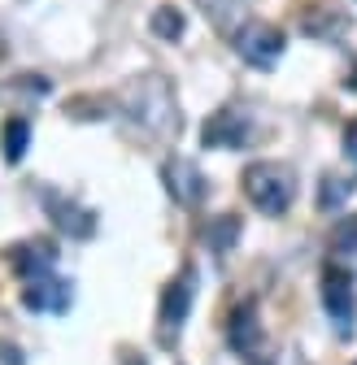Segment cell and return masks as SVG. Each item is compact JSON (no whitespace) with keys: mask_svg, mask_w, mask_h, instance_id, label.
<instances>
[{"mask_svg":"<svg viewBox=\"0 0 357 365\" xmlns=\"http://www.w3.org/2000/svg\"><path fill=\"white\" fill-rule=\"evenodd\" d=\"M122 113L144 140L166 144L178 135V101L166 74H136L122 91Z\"/></svg>","mask_w":357,"mask_h":365,"instance_id":"cell-1","label":"cell"},{"mask_svg":"<svg viewBox=\"0 0 357 365\" xmlns=\"http://www.w3.org/2000/svg\"><path fill=\"white\" fill-rule=\"evenodd\" d=\"M240 182H244L248 205H253L257 213H266V217L288 213L292 200H296V174H292V165H283V161H253Z\"/></svg>","mask_w":357,"mask_h":365,"instance_id":"cell-2","label":"cell"},{"mask_svg":"<svg viewBox=\"0 0 357 365\" xmlns=\"http://www.w3.org/2000/svg\"><path fill=\"white\" fill-rule=\"evenodd\" d=\"M283 48H288V39H283V31L275 26V22H244L240 31H236V53L248 61V66H257V70H271L279 57H283Z\"/></svg>","mask_w":357,"mask_h":365,"instance_id":"cell-3","label":"cell"},{"mask_svg":"<svg viewBox=\"0 0 357 365\" xmlns=\"http://www.w3.org/2000/svg\"><path fill=\"white\" fill-rule=\"evenodd\" d=\"M192 296H196V274L183 269L178 279H170L166 296H161V309H157V322H161V339H178V331H183L188 322V309H192Z\"/></svg>","mask_w":357,"mask_h":365,"instance_id":"cell-4","label":"cell"},{"mask_svg":"<svg viewBox=\"0 0 357 365\" xmlns=\"http://www.w3.org/2000/svg\"><path fill=\"white\" fill-rule=\"evenodd\" d=\"M323 309H327V317L336 322L340 335L353 331V309H357V300H353V274L348 269H340V265H327L323 269Z\"/></svg>","mask_w":357,"mask_h":365,"instance_id":"cell-5","label":"cell"},{"mask_svg":"<svg viewBox=\"0 0 357 365\" xmlns=\"http://www.w3.org/2000/svg\"><path fill=\"white\" fill-rule=\"evenodd\" d=\"M161 178H166V192L174 196V205H183V209H196V205L205 200V192H209L201 165L188 161V157H170V161L161 165Z\"/></svg>","mask_w":357,"mask_h":365,"instance_id":"cell-6","label":"cell"},{"mask_svg":"<svg viewBox=\"0 0 357 365\" xmlns=\"http://www.w3.org/2000/svg\"><path fill=\"white\" fill-rule=\"evenodd\" d=\"M248 140V118L240 109H218L201 126V144L205 148H240Z\"/></svg>","mask_w":357,"mask_h":365,"instance_id":"cell-7","label":"cell"},{"mask_svg":"<svg viewBox=\"0 0 357 365\" xmlns=\"http://www.w3.org/2000/svg\"><path fill=\"white\" fill-rule=\"evenodd\" d=\"M70 300H74L70 283L66 279H53V274H49V279H31L26 292H22V304L35 309V313H66Z\"/></svg>","mask_w":357,"mask_h":365,"instance_id":"cell-8","label":"cell"},{"mask_svg":"<svg viewBox=\"0 0 357 365\" xmlns=\"http://www.w3.org/2000/svg\"><path fill=\"white\" fill-rule=\"evenodd\" d=\"M227 344L240 352V356H257L261 352V322H257V304L244 300L236 313H231V322H227Z\"/></svg>","mask_w":357,"mask_h":365,"instance_id":"cell-9","label":"cell"},{"mask_svg":"<svg viewBox=\"0 0 357 365\" xmlns=\"http://www.w3.org/2000/svg\"><path fill=\"white\" fill-rule=\"evenodd\" d=\"M53 261H57V252H53L49 240L18 244V252H14V265H18V274H22L26 283H31V279H49V274H53Z\"/></svg>","mask_w":357,"mask_h":365,"instance_id":"cell-10","label":"cell"},{"mask_svg":"<svg viewBox=\"0 0 357 365\" xmlns=\"http://www.w3.org/2000/svg\"><path fill=\"white\" fill-rule=\"evenodd\" d=\"M44 205H49V213H53V222L61 226V231H70V235H79V240L96 231V217L87 213V209H79V205H70V200H61L57 192L44 196Z\"/></svg>","mask_w":357,"mask_h":365,"instance_id":"cell-11","label":"cell"},{"mask_svg":"<svg viewBox=\"0 0 357 365\" xmlns=\"http://www.w3.org/2000/svg\"><path fill=\"white\" fill-rule=\"evenodd\" d=\"M201 14L218 26V31H240L236 22L244 18V0H196Z\"/></svg>","mask_w":357,"mask_h":365,"instance_id":"cell-12","label":"cell"},{"mask_svg":"<svg viewBox=\"0 0 357 365\" xmlns=\"http://www.w3.org/2000/svg\"><path fill=\"white\" fill-rule=\"evenodd\" d=\"M0 148H5V161H9V165H18V161L26 157V148H31V122H26V118H9Z\"/></svg>","mask_w":357,"mask_h":365,"instance_id":"cell-13","label":"cell"},{"mask_svg":"<svg viewBox=\"0 0 357 365\" xmlns=\"http://www.w3.org/2000/svg\"><path fill=\"white\" fill-rule=\"evenodd\" d=\"M236 235H240V217H236V213H222V217H213V222L205 226V240H209L213 252H231Z\"/></svg>","mask_w":357,"mask_h":365,"instance_id":"cell-14","label":"cell"},{"mask_svg":"<svg viewBox=\"0 0 357 365\" xmlns=\"http://www.w3.org/2000/svg\"><path fill=\"white\" fill-rule=\"evenodd\" d=\"M149 31L157 35V39H178V35H183V14H178V9H170V5H157L153 9V18H149Z\"/></svg>","mask_w":357,"mask_h":365,"instance_id":"cell-15","label":"cell"},{"mask_svg":"<svg viewBox=\"0 0 357 365\" xmlns=\"http://www.w3.org/2000/svg\"><path fill=\"white\" fill-rule=\"evenodd\" d=\"M331 252H357V217L340 222L331 231Z\"/></svg>","mask_w":357,"mask_h":365,"instance_id":"cell-16","label":"cell"},{"mask_svg":"<svg viewBox=\"0 0 357 365\" xmlns=\"http://www.w3.org/2000/svg\"><path fill=\"white\" fill-rule=\"evenodd\" d=\"M353 187H357V182H353V178H340V174H327V187H323V205H327V209H331V205H340V200H344V196H348Z\"/></svg>","mask_w":357,"mask_h":365,"instance_id":"cell-17","label":"cell"},{"mask_svg":"<svg viewBox=\"0 0 357 365\" xmlns=\"http://www.w3.org/2000/svg\"><path fill=\"white\" fill-rule=\"evenodd\" d=\"M344 153H348V161H357V118L344 126Z\"/></svg>","mask_w":357,"mask_h":365,"instance_id":"cell-18","label":"cell"},{"mask_svg":"<svg viewBox=\"0 0 357 365\" xmlns=\"http://www.w3.org/2000/svg\"><path fill=\"white\" fill-rule=\"evenodd\" d=\"M248 365H275V361H266V356H253V361H248Z\"/></svg>","mask_w":357,"mask_h":365,"instance_id":"cell-19","label":"cell"},{"mask_svg":"<svg viewBox=\"0 0 357 365\" xmlns=\"http://www.w3.org/2000/svg\"><path fill=\"white\" fill-rule=\"evenodd\" d=\"M353 365H357V361H353Z\"/></svg>","mask_w":357,"mask_h":365,"instance_id":"cell-20","label":"cell"}]
</instances>
